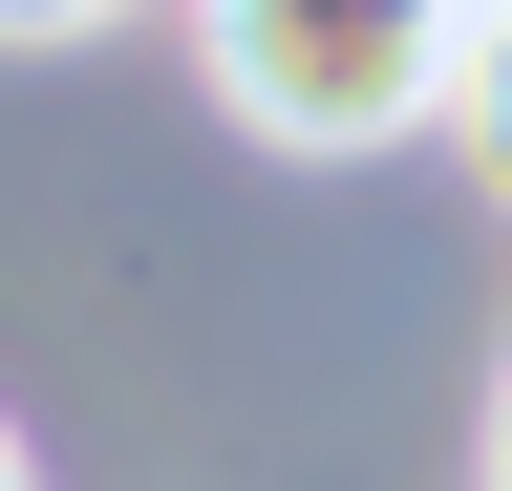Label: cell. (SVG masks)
<instances>
[{"mask_svg": "<svg viewBox=\"0 0 512 491\" xmlns=\"http://www.w3.org/2000/svg\"><path fill=\"white\" fill-rule=\"evenodd\" d=\"M192 65L256 150H406L470 86V0H192Z\"/></svg>", "mask_w": 512, "mask_h": 491, "instance_id": "6da1fadb", "label": "cell"}, {"mask_svg": "<svg viewBox=\"0 0 512 491\" xmlns=\"http://www.w3.org/2000/svg\"><path fill=\"white\" fill-rule=\"evenodd\" d=\"M448 129H470V150H491V193H512V0L470 22V86H448Z\"/></svg>", "mask_w": 512, "mask_h": 491, "instance_id": "7a4b0ae2", "label": "cell"}, {"mask_svg": "<svg viewBox=\"0 0 512 491\" xmlns=\"http://www.w3.org/2000/svg\"><path fill=\"white\" fill-rule=\"evenodd\" d=\"M64 22H107V0H0V43H64Z\"/></svg>", "mask_w": 512, "mask_h": 491, "instance_id": "3957f363", "label": "cell"}, {"mask_svg": "<svg viewBox=\"0 0 512 491\" xmlns=\"http://www.w3.org/2000/svg\"><path fill=\"white\" fill-rule=\"evenodd\" d=\"M491 491H512V385H491Z\"/></svg>", "mask_w": 512, "mask_h": 491, "instance_id": "277c9868", "label": "cell"}, {"mask_svg": "<svg viewBox=\"0 0 512 491\" xmlns=\"http://www.w3.org/2000/svg\"><path fill=\"white\" fill-rule=\"evenodd\" d=\"M0 491H43V470H22V427H0Z\"/></svg>", "mask_w": 512, "mask_h": 491, "instance_id": "5b68a950", "label": "cell"}, {"mask_svg": "<svg viewBox=\"0 0 512 491\" xmlns=\"http://www.w3.org/2000/svg\"><path fill=\"white\" fill-rule=\"evenodd\" d=\"M470 22H491V0H470Z\"/></svg>", "mask_w": 512, "mask_h": 491, "instance_id": "8992f818", "label": "cell"}]
</instances>
